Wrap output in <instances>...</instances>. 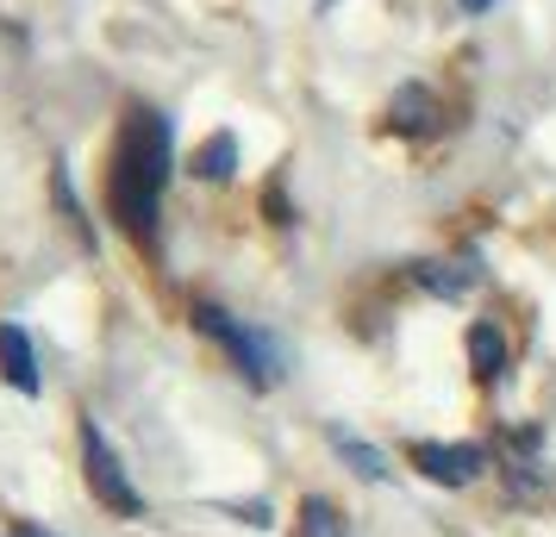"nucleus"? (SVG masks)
I'll return each mask as SVG.
<instances>
[{
	"instance_id": "1a4fd4ad",
	"label": "nucleus",
	"mask_w": 556,
	"mask_h": 537,
	"mask_svg": "<svg viewBox=\"0 0 556 537\" xmlns=\"http://www.w3.org/2000/svg\"><path fill=\"white\" fill-rule=\"evenodd\" d=\"M388 126L394 131H431L438 126V101H431L426 88H401V94L388 101Z\"/></svg>"
},
{
	"instance_id": "f257e3e1",
	"label": "nucleus",
	"mask_w": 556,
	"mask_h": 537,
	"mask_svg": "<svg viewBox=\"0 0 556 537\" xmlns=\"http://www.w3.org/2000/svg\"><path fill=\"white\" fill-rule=\"evenodd\" d=\"M163 181H169V119L151 106H131L126 131L113 144V169H106V206L131 238H156V206H163Z\"/></svg>"
},
{
	"instance_id": "4468645a",
	"label": "nucleus",
	"mask_w": 556,
	"mask_h": 537,
	"mask_svg": "<svg viewBox=\"0 0 556 537\" xmlns=\"http://www.w3.org/2000/svg\"><path fill=\"white\" fill-rule=\"evenodd\" d=\"M463 7H469V13H488V7H494V0H463Z\"/></svg>"
},
{
	"instance_id": "0eeeda50",
	"label": "nucleus",
	"mask_w": 556,
	"mask_h": 537,
	"mask_svg": "<svg viewBox=\"0 0 556 537\" xmlns=\"http://www.w3.org/2000/svg\"><path fill=\"white\" fill-rule=\"evenodd\" d=\"M469 369H476V382H501V369H506V337L501 325H469Z\"/></svg>"
},
{
	"instance_id": "7ed1b4c3",
	"label": "nucleus",
	"mask_w": 556,
	"mask_h": 537,
	"mask_svg": "<svg viewBox=\"0 0 556 537\" xmlns=\"http://www.w3.org/2000/svg\"><path fill=\"white\" fill-rule=\"evenodd\" d=\"M81 475H88V494H94L106 512H119V519H144V500H138V487H131L126 462L113 457V444H106V432L94 425V419L81 425Z\"/></svg>"
},
{
	"instance_id": "20e7f679",
	"label": "nucleus",
	"mask_w": 556,
	"mask_h": 537,
	"mask_svg": "<svg viewBox=\"0 0 556 537\" xmlns=\"http://www.w3.org/2000/svg\"><path fill=\"white\" fill-rule=\"evenodd\" d=\"M406 462H413L426 482H438V487H469L481 469H488V457H481L476 444H413Z\"/></svg>"
},
{
	"instance_id": "39448f33",
	"label": "nucleus",
	"mask_w": 556,
	"mask_h": 537,
	"mask_svg": "<svg viewBox=\"0 0 556 537\" xmlns=\"http://www.w3.org/2000/svg\"><path fill=\"white\" fill-rule=\"evenodd\" d=\"M0 369H7V382L20 387V394H38V357H31V337L26 325H0Z\"/></svg>"
},
{
	"instance_id": "f8f14e48",
	"label": "nucleus",
	"mask_w": 556,
	"mask_h": 537,
	"mask_svg": "<svg viewBox=\"0 0 556 537\" xmlns=\"http://www.w3.org/2000/svg\"><path fill=\"white\" fill-rule=\"evenodd\" d=\"M263 206H269V219H276V226L288 219V206H281V181H269V194H263Z\"/></svg>"
},
{
	"instance_id": "9d476101",
	"label": "nucleus",
	"mask_w": 556,
	"mask_h": 537,
	"mask_svg": "<svg viewBox=\"0 0 556 537\" xmlns=\"http://www.w3.org/2000/svg\"><path fill=\"white\" fill-rule=\"evenodd\" d=\"M231 169H238V138H231V131H213L201 151H194V176L201 181H231Z\"/></svg>"
},
{
	"instance_id": "423d86ee",
	"label": "nucleus",
	"mask_w": 556,
	"mask_h": 537,
	"mask_svg": "<svg viewBox=\"0 0 556 537\" xmlns=\"http://www.w3.org/2000/svg\"><path fill=\"white\" fill-rule=\"evenodd\" d=\"M413 282L431 287V294H444V301H456L463 287L481 282V269H476V256H463V263H413Z\"/></svg>"
},
{
	"instance_id": "6e6552de",
	"label": "nucleus",
	"mask_w": 556,
	"mask_h": 537,
	"mask_svg": "<svg viewBox=\"0 0 556 537\" xmlns=\"http://www.w3.org/2000/svg\"><path fill=\"white\" fill-rule=\"evenodd\" d=\"M326 437H331V450H338V457L351 462V469L363 475V482H388V457H381L376 444H363V437L344 432V425H331Z\"/></svg>"
},
{
	"instance_id": "ddd939ff",
	"label": "nucleus",
	"mask_w": 556,
	"mask_h": 537,
	"mask_svg": "<svg viewBox=\"0 0 556 537\" xmlns=\"http://www.w3.org/2000/svg\"><path fill=\"white\" fill-rule=\"evenodd\" d=\"M13 537H51V532H38V525H20V532H13Z\"/></svg>"
},
{
	"instance_id": "f03ea898",
	"label": "nucleus",
	"mask_w": 556,
	"mask_h": 537,
	"mask_svg": "<svg viewBox=\"0 0 556 537\" xmlns=\"http://www.w3.org/2000/svg\"><path fill=\"white\" fill-rule=\"evenodd\" d=\"M194 325H201V332L213 337V344H226V357L238 362V369H244V375H251L256 387H276L281 357H276V344H269L263 332L238 325V319H231L226 307H213V301H201V307H194Z\"/></svg>"
},
{
	"instance_id": "9b49d317",
	"label": "nucleus",
	"mask_w": 556,
	"mask_h": 537,
	"mask_svg": "<svg viewBox=\"0 0 556 537\" xmlns=\"http://www.w3.org/2000/svg\"><path fill=\"white\" fill-rule=\"evenodd\" d=\"M301 537H344V519H338V507L331 500H301Z\"/></svg>"
},
{
	"instance_id": "2eb2a0df",
	"label": "nucleus",
	"mask_w": 556,
	"mask_h": 537,
	"mask_svg": "<svg viewBox=\"0 0 556 537\" xmlns=\"http://www.w3.org/2000/svg\"><path fill=\"white\" fill-rule=\"evenodd\" d=\"M319 7H331V0H319Z\"/></svg>"
}]
</instances>
